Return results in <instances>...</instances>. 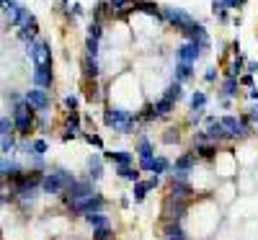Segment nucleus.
<instances>
[{
    "instance_id": "f257e3e1",
    "label": "nucleus",
    "mask_w": 258,
    "mask_h": 240,
    "mask_svg": "<svg viewBox=\"0 0 258 240\" xmlns=\"http://www.w3.org/2000/svg\"><path fill=\"white\" fill-rule=\"evenodd\" d=\"M103 122H106V127H114L116 132H121V135H129L135 129V122H137V116H132L129 111H121V108H106L103 111Z\"/></svg>"
},
{
    "instance_id": "f03ea898",
    "label": "nucleus",
    "mask_w": 258,
    "mask_h": 240,
    "mask_svg": "<svg viewBox=\"0 0 258 240\" xmlns=\"http://www.w3.org/2000/svg\"><path fill=\"white\" fill-rule=\"evenodd\" d=\"M34 127V108L26 101H18L13 108V129L18 135H29Z\"/></svg>"
},
{
    "instance_id": "7ed1b4c3",
    "label": "nucleus",
    "mask_w": 258,
    "mask_h": 240,
    "mask_svg": "<svg viewBox=\"0 0 258 240\" xmlns=\"http://www.w3.org/2000/svg\"><path fill=\"white\" fill-rule=\"evenodd\" d=\"M70 181H73L70 173L62 170V168H57L54 173H47V176L41 178V186H44L47 194H59V191H64V186H68Z\"/></svg>"
},
{
    "instance_id": "20e7f679",
    "label": "nucleus",
    "mask_w": 258,
    "mask_h": 240,
    "mask_svg": "<svg viewBox=\"0 0 258 240\" xmlns=\"http://www.w3.org/2000/svg\"><path fill=\"white\" fill-rule=\"evenodd\" d=\"M160 21H168V24L176 26L181 34L194 24V18H191L186 11H181V8H160Z\"/></svg>"
},
{
    "instance_id": "39448f33",
    "label": "nucleus",
    "mask_w": 258,
    "mask_h": 240,
    "mask_svg": "<svg viewBox=\"0 0 258 240\" xmlns=\"http://www.w3.org/2000/svg\"><path fill=\"white\" fill-rule=\"evenodd\" d=\"M103 196L101 194H91V196H85V199H78V202H73L70 207H73V214H88V212H101L103 209Z\"/></svg>"
},
{
    "instance_id": "423d86ee",
    "label": "nucleus",
    "mask_w": 258,
    "mask_h": 240,
    "mask_svg": "<svg viewBox=\"0 0 258 240\" xmlns=\"http://www.w3.org/2000/svg\"><path fill=\"white\" fill-rule=\"evenodd\" d=\"M64 199H68V204H73V202H78V199H85V196H91L93 194V186H91V181H70L68 186H64Z\"/></svg>"
},
{
    "instance_id": "0eeeda50",
    "label": "nucleus",
    "mask_w": 258,
    "mask_h": 240,
    "mask_svg": "<svg viewBox=\"0 0 258 240\" xmlns=\"http://www.w3.org/2000/svg\"><path fill=\"white\" fill-rule=\"evenodd\" d=\"M29 57L34 59V65H47L52 62V49L44 39H34L29 44Z\"/></svg>"
},
{
    "instance_id": "6e6552de",
    "label": "nucleus",
    "mask_w": 258,
    "mask_h": 240,
    "mask_svg": "<svg viewBox=\"0 0 258 240\" xmlns=\"http://www.w3.org/2000/svg\"><path fill=\"white\" fill-rule=\"evenodd\" d=\"M24 101L34 108V111H44V108H49V96L44 88H36V91H26Z\"/></svg>"
},
{
    "instance_id": "1a4fd4ad",
    "label": "nucleus",
    "mask_w": 258,
    "mask_h": 240,
    "mask_svg": "<svg viewBox=\"0 0 258 240\" xmlns=\"http://www.w3.org/2000/svg\"><path fill=\"white\" fill-rule=\"evenodd\" d=\"M197 165V152H186V155H181L173 165V176L170 178H186L188 176V170Z\"/></svg>"
},
{
    "instance_id": "9d476101",
    "label": "nucleus",
    "mask_w": 258,
    "mask_h": 240,
    "mask_svg": "<svg viewBox=\"0 0 258 240\" xmlns=\"http://www.w3.org/2000/svg\"><path fill=\"white\" fill-rule=\"evenodd\" d=\"M199 57H202V49L194 44V41H183V44L176 49V59H178V62H191V65H197Z\"/></svg>"
},
{
    "instance_id": "9b49d317",
    "label": "nucleus",
    "mask_w": 258,
    "mask_h": 240,
    "mask_svg": "<svg viewBox=\"0 0 258 240\" xmlns=\"http://www.w3.org/2000/svg\"><path fill=\"white\" fill-rule=\"evenodd\" d=\"M186 209H188V199H176V196H170V199L165 202L168 220H181V217L186 214Z\"/></svg>"
},
{
    "instance_id": "f8f14e48",
    "label": "nucleus",
    "mask_w": 258,
    "mask_h": 240,
    "mask_svg": "<svg viewBox=\"0 0 258 240\" xmlns=\"http://www.w3.org/2000/svg\"><path fill=\"white\" fill-rule=\"evenodd\" d=\"M52 80H54V75H52V62L36 65V70H34V83L39 85V88H52Z\"/></svg>"
},
{
    "instance_id": "ddd939ff",
    "label": "nucleus",
    "mask_w": 258,
    "mask_h": 240,
    "mask_svg": "<svg viewBox=\"0 0 258 240\" xmlns=\"http://www.w3.org/2000/svg\"><path fill=\"white\" fill-rule=\"evenodd\" d=\"M129 13H145V16H153L160 21V6L150 3V0H137V3H129Z\"/></svg>"
},
{
    "instance_id": "4468645a",
    "label": "nucleus",
    "mask_w": 258,
    "mask_h": 240,
    "mask_svg": "<svg viewBox=\"0 0 258 240\" xmlns=\"http://www.w3.org/2000/svg\"><path fill=\"white\" fill-rule=\"evenodd\" d=\"M207 137L209 142H220V140H227V132L220 119H207Z\"/></svg>"
},
{
    "instance_id": "2eb2a0df",
    "label": "nucleus",
    "mask_w": 258,
    "mask_h": 240,
    "mask_svg": "<svg viewBox=\"0 0 258 240\" xmlns=\"http://www.w3.org/2000/svg\"><path fill=\"white\" fill-rule=\"evenodd\" d=\"M194 194V189L186 184V178H170V196H176V199H188Z\"/></svg>"
},
{
    "instance_id": "dca6fc26",
    "label": "nucleus",
    "mask_w": 258,
    "mask_h": 240,
    "mask_svg": "<svg viewBox=\"0 0 258 240\" xmlns=\"http://www.w3.org/2000/svg\"><path fill=\"white\" fill-rule=\"evenodd\" d=\"M163 237H165V240H183V237H186V232L181 230L178 220H168V222H165V227H163Z\"/></svg>"
},
{
    "instance_id": "f3484780",
    "label": "nucleus",
    "mask_w": 258,
    "mask_h": 240,
    "mask_svg": "<svg viewBox=\"0 0 258 240\" xmlns=\"http://www.w3.org/2000/svg\"><path fill=\"white\" fill-rule=\"evenodd\" d=\"M98 73H101L98 59H96V57H91V54H85V59H83V75L88 78V80H96V78H98Z\"/></svg>"
},
{
    "instance_id": "a211bd4d",
    "label": "nucleus",
    "mask_w": 258,
    "mask_h": 240,
    "mask_svg": "<svg viewBox=\"0 0 258 240\" xmlns=\"http://www.w3.org/2000/svg\"><path fill=\"white\" fill-rule=\"evenodd\" d=\"M220 122H222V127H225L227 137H240V119H238V116H222Z\"/></svg>"
},
{
    "instance_id": "6ab92c4d",
    "label": "nucleus",
    "mask_w": 258,
    "mask_h": 240,
    "mask_svg": "<svg viewBox=\"0 0 258 240\" xmlns=\"http://www.w3.org/2000/svg\"><path fill=\"white\" fill-rule=\"evenodd\" d=\"M194 78V65L191 62H178L176 65V83H186Z\"/></svg>"
},
{
    "instance_id": "aec40b11",
    "label": "nucleus",
    "mask_w": 258,
    "mask_h": 240,
    "mask_svg": "<svg viewBox=\"0 0 258 240\" xmlns=\"http://www.w3.org/2000/svg\"><path fill=\"white\" fill-rule=\"evenodd\" d=\"M197 155L204 158V160H214V155H217V142H202V145H197Z\"/></svg>"
},
{
    "instance_id": "412c9836",
    "label": "nucleus",
    "mask_w": 258,
    "mask_h": 240,
    "mask_svg": "<svg viewBox=\"0 0 258 240\" xmlns=\"http://www.w3.org/2000/svg\"><path fill=\"white\" fill-rule=\"evenodd\" d=\"M85 217V222H88L91 227H101V225H109V217L101 214V212H88V214H83Z\"/></svg>"
},
{
    "instance_id": "4be33fe9",
    "label": "nucleus",
    "mask_w": 258,
    "mask_h": 240,
    "mask_svg": "<svg viewBox=\"0 0 258 240\" xmlns=\"http://www.w3.org/2000/svg\"><path fill=\"white\" fill-rule=\"evenodd\" d=\"M170 111H173V101H168V98H160V101L153 106L155 119H158V116H165V114H170Z\"/></svg>"
},
{
    "instance_id": "5701e85b",
    "label": "nucleus",
    "mask_w": 258,
    "mask_h": 240,
    "mask_svg": "<svg viewBox=\"0 0 258 240\" xmlns=\"http://www.w3.org/2000/svg\"><path fill=\"white\" fill-rule=\"evenodd\" d=\"M109 16H114V8H111V3H98L96 6V13H93V21H103L109 18Z\"/></svg>"
},
{
    "instance_id": "b1692460",
    "label": "nucleus",
    "mask_w": 258,
    "mask_h": 240,
    "mask_svg": "<svg viewBox=\"0 0 258 240\" xmlns=\"http://www.w3.org/2000/svg\"><path fill=\"white\" fill-rule=\"evenodd\" d=\"M106 158L114 160L116 165H129V163H132V152H124V150H119V152H106Z\"/></svg>"
},
{
    "instance_id": "393cba45",
    "label": "nucleus",
    "mask_w": 258,
    "mask_h": 240,
    "mask_svg": "<svg viewBox=\"0 0 258 240\" xmlns=\"http://www.w3.org/2000/svg\"><path fill=\"white\" fill-rule=\"evenodd\" d=\"M163 98H168V101H173V103H176V101H181V98H183V88H181V83H170Z\"/></svg>"
},
{
    "instance_id": "a878e982",
    "label": "nucleus",
    "mask_w": 258,
    "mask_h": 240,
    "mask_svg": "<svg viewBox=\"0 0 258 240\" xmlns=\"http://www.w3.org/2000/svg\"><path fill=\"white\" fill-rule=\"evenodd\" d=\"M150 189H153V186H150V181H135V202L137 204L145 202V196H147Z\"/></svg>"
},
{
    "instance_id": "bb28decb",
    "label": "nucleus",
    "mask_w": 258,
    "mask_h": 240,
    "mask_svg": "<svg viewBox=\"0 0 258 240\" xmlns=\"http://www.w3.org/2000/svg\"><path fill=\"white\" fill-rule=\"evenodd\" d=\"M88 176H91L93 181H98V178L103 176V160H101V158H93V160H91V165H88Z\"/></svg>"
},
{
    "instance_id": "cd10ccee",
    "label": "nucleus",
    "mask_w": 258,
    "mask_h": 240,
    "mask_svg": "<svg viewBox=\"0 0 258 240\" xmlns=\"http://www.w3.org/2000/svg\"><path fill=\"white\" fill-rule=\"evenodd\" d=\"M116 173L121 178H126V181H140V170L137 168H129V165H119L116 168Z\"/></svg>"
},
{
    "instance_id": "c85d7f7f",
    "label": "nucleus",
    "mask_w": 258,
    "mask_h": 240,
    "mask_svg": "<svg viewBox=\"0 0 258 240\" xmlns=\"http://www.w3.org/2000/svg\"><path fill=\"white\" fill-rule=\"evenodd\" d=\"M227 11H230V8L222 3V0H212V13L217 16L220 21H227Z\"/></svg>"
},
{
    "instance_id": "c756f323",
    "label": "nucleus",
    "mask_w": 258,
    "mask_h": 240,
    "mask_svg": "<svg viewBox=\"0 0 258 240\" xmlns=\"http://www.w3.org/2000/svg\"><path fill=\"white\" fill-rule=\"evenodd\" d=\"M238 78H225V83H222V93L225 96H235V93H238Z\"/></svg>"
},
{
    "instance_id": "7c9ffc66",
    "label": "nucleus",
    "mask_w": 258,
    "mask_h": 240,
    "mask_svg": "<svg viewBox=\"0 0 258 240\" xmlns=\"http://www.w3.org/2000/svg\"><path fill=\"white\" fill-rule=\"evenodd\" d=\"M137 155H140V158H153V142L142 137L140 145H137Z\"/></svg>"
},
{
    "instance_id": "2f4dec72",
    "label": "nucleus",
    "mask_w": 258,
    "mask_h": 240,
    "mask_svg": "<svg viewBox=\"0 0 258 240\" xmlns=\"http://www.w3.org/2000/svg\"><path fill=\"white\" fill-rule=\"evenodd\" d=\"M93 240H114V237H111V227H109V225L93 227Z\"/></svg>"
},
{
    "instance_id": "473e14b6",
    "label": "nucleus",
    "mask_w": 258,
    "mask_h": 240,
    "mask_svg": "<svg viewBox=\"0 0 258 240\" xmlns=\"http://www.w3.org/2000/svg\"><path fill=\"white\" fill-rule=\"evenodd\" d=\"M191 106H194V108H204V106H207V93H204V91H197V93L191 96Z\"/></svg>"
},
{
    "instance_id": "72a5a7b5",
    "label": "nucleus",
    "mask_w": 258,
    "mask_h": 240,
    "mask_svg": "<svg viewBox=\"0 0 258 240\" xmlns=\"http://www.w3.org/2000/svg\"><path fill=\"white\" fill-rule=\"evenodd\" d=\"M170 168V163L165 160V158H153V173L158 176V173H165Z\"/></svg>"
},
{
    "instance_id": "f704fd0d",
    "label": "nucleus",
    "mask_w": 258,
    "mask_h": 240,
    "mask_svg": "<svg viewBox=\"0 0 258 240\" xmlns=\"http://www.w3.org/2000/svg\"><path fill=\"white\" fill-rule=\"evenodd\" d=\"M88 36H93V39H101V36H103V24H101V21H91Z\"/></svg>"
},
{
    "instance_id": "c9c22d12",
    "label": "nucleus",
    "mask_w": 258,
    "mask_h": 240,
    "mask_svg": "<svg viewBox=\"0 0 258 240\" xmlns=\"http://www.w3.org/2000/svg\"><path fill=\"white\" fill-rule=\"evenodd\" d=\"M85 52H88L91 57H98V39H93V36L85 39Z\"/></svg>"
},
{
    "instance_id": "e433bc0d",
    "label": "nucleus",
    "mask_w": 258,
    "mask_h": 240,
    "mask_svg": "<svg viewBox=\"0 0 258 240\" xmlns=\"http://www.w3.org/2000/svg\"><path fill=\"white\" fill-rule=\"evenodd\" d=\"M13 145H16V142H13L11 132H8V135H3V140H0V147H3V152H11V150H13Z\"/></svg>"
},
{
    "instance_id": "4c0bfd02",
    "label": "nucleus",
    "mask_w": 258,
    "mask_h": 240,
    "mask_svg": "<svg viewBox=\"0 0 258 240\" xmlns=\"http://www.w3.org/2000/svg\"><path fill=\"white\" fill-rule=\"evenodd\" d=\"M163 142H165V145H173V142H178V132H176V129H168V132L163 135Z\"/></svg>"
},
{
    "instance_id": "58836bf2",
    "label": "nucleus",
    "mask_w": 258,
    "mask_h": 240,
    "mask_svg": "<svg viewBox=\"0 0 258 240\" xmlns=\"http://www.w3.org/2000/svg\"><path fill=\"white\" fill-rule=\"evenodd\" d=\"M31 147H34V155H44V152H47V142L44 140H36Z\"/></svg>"
},
{
    "instance_id": "ea45409f",
    "label": "nucleus",
    "mask_w": 258,
    "mask_h": 240,
    "mask_svg": "<svg viewBox=\"0 0 258 240\" xmlns=\"http://www.w3.org/2000/svg\"><path fill=\"white\" fill-rule=\"evenodd\" d=\"M85 142H91V145H96V147H103V140H101L98 135H85Z\"/></svg>"
},
{
    "instance_id": "a19ab883",
    "label": "nucleus",
    "mask_w": 258,
    "mask_h": 240,
    "mask_svg": "<svg viewBox=\"0 0 258 240\" xmlns=\"http://www.w3.org/2000/svg\"><path fill=\"white\" fill-rule=\"evenodd\" d=\"M11 127H13L11 119H0V135H8V132H11Z\"/></svg>"
},
{
    "instance_id": "79ce46f5",
    "label": "nucleus",
    "mask_w": 258,
    "mask_h": 240,
    "mask_svg": "<svg viewBox=\"0 0 258 240\" xmlns=\"http://www.w3.org/2000/svg\"><path fill=\"white\" fill-rule=\"evenodd\" d=\"M140 168L142 170H153V158H140Z\"/></svg>"
},
{
    "instance_id": "37998d69",
    "label": "nucleus",
    "mask_w": 258,
    "mask_h": 240,
    "mask_svg": "<svg viewBox=\"0 0 258 240\" xmlns=\"http://www.w3.org/2000/svg\"><path fill=\"white\" fill-rule=\"evenodd\" d=\"M109 3H111L114 11H119V8H126L129 6V0H109Z\"/></svg>"
},
{
    "instance_id": "c03bdc74",
    "label": "nucleus",
    "mask_w": 258,
    "mask_h": 240,
    "mask_svg": "<svg viewBox=\"0 0 258 240\" xmlns=\"http://www.w3.org/2000/svg\"><path fill=\"white\" fill-rule=\"evenodd\" d=\"M222 3L227 8H240V6H245V0H222Z\"/></svg>"
},
{
    "instance_id": "a18cd8bd",
    "label": "nucleus",
    "mask_w": 258,
    "mask_h": 240,
    "mask_svg": "<svg viewBox=\"0 0 258 240\" xmlns=\"http://www.w3.org/2000/svg\"><path fill=\"white\" fill-rule=\"evenodd\" d=\"M194 142H197V145H202V142H209L207 132H199V135H194Z\"/></svg>"
},
{
    "instance_id": "49530a36",
    "label": "nucleus",
    "mask_w": 258,
    "mask_h": 240,
    "mask_svg": "<svg viewBox=\"0 0 258 240\" xmlns=\"http://www.w3.org/2000/svg\"><path fill=\"white\" fill-rule=\"evenodd\" d=\"M202 114H204V108H194V111H191V122H199Z\"/></svg>"
},
{
    "instance_id": "de8ad7c7",
    "label": "nucleus",
    "mask_w": 258,
    "mask_h": 240,
    "mask_svg": "<svg viewBox=\"0 0 258 240\" xmlns=\"http://www.w3.org/2000/svg\"><path fill=\"white\" fill-rule=\"evenodd\" d=\"M204 78H207V80H209V83H214V78H217V73H214V68H209V70H207V75H204Z\"/></svg>"
},
{
    "instance_id": "09e8293b",
    "label": "nucleus",
    "mask_w": 258,
    "mask_h": 240,
    "mask_svg": "<svg viewBox=\"0 0 258 240\" xmlns=\"http://www.w3.org/2000/svg\"><path fill=\"white\" fill-rule=\"evenodd\" d=\"M238 83H243V85H253V78H250V75H243V78H238Z\"/></svg>"
},
{
    "instance_id": "8fccbe9b",
    "label": "nucleus",
    "mask_w": 258,
    "mask_h": 240,
    "mask_svg": "<svg viewBox=\"0 0 258 240\" xmlns=\"http://www.w3.org/2000/svg\"><path fill=\"white\" fill-rule=\"evenodd\" d=\"M64 103H68V108H75V106H78V98H73V96H70V98L64 101Z\"/></svg>"
},
{
    "instance_id": "3c124183",
    "label": "nucleus",
    "mask_w": 258,
    "mask_h": 240,
    "mask_svg": "<svg viewBox=\"0 0 258 240\" xmlns=\"http://www.w3.org/2000/svg\"><path fill=\"white\" fill-rule=\"evenodd\" d=\"M250 122H258V108H253V111H250V116H248Z\"/></svg>"
},
{
    "instance_id": "603ef678",
    "label": "nucleus",
    "mask_w": 258,
    "mask_h": 240,
    "mask_svg": "<svg viewBox=\"0 0 258 240\" xmlns=\"http://www.w3.org/2000/svg\"><path fill=\"white\" fill-rule=\"evenodd\" d=\"M8 3H13V0H0V8H6Z\"/></svg>"
},
{
    "instance_id": "864d4df0",
    "label": "nucleus",
    "mask_w": 258,
    "mask_h": 240,
    "mask_svg": "<svg viewBox=\"0 0 258 240\" xmlns=\"http://www.w3.org/2000/svg\"><path fill=\"white\" fill-rule=\"evenodd\" d=\"M250 96H253V98H255V101H258V91H253V93H250Z\"/></svg>"
},
{
    "instance_id": "5fc2aeb1",
    "label": "nucleus",
    "mask_w": 258,
    "mask_h": 240,
    "mask_svg": "<svg viewBox=\"0 0 258 240\" xmlns=\"http://www.w3.org/2000/svg\"><path fill=\"white\" fill-rule=\"evenodd\" d=\"M68 3H70V0H62V6H68Z\"/></svg>"
},
{
    "instance_id": "6e6d98bb",
    "label": "nucleus",
    "mask_w": 258,
    "mask_h": 240,
    "mask_svg": "<svg viewBox=\"0 0 258 240\" xmlns=\"http://www.w3.org/2000/svg\"><path fill=\"white\" fill-rule=\"evenodd\" d=\"M129 3H137V0H129Z\"/></svg>"
}]
</instances>
